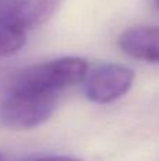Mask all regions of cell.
Masks as SVG:
<instances>
[{
    "label": "cell",
    "instance_id": "1",
    "mask_svg": "<svg viewBox=\"0 0 159 161\" xmlns=\"http://www.w3.org/2000/svg\"><path fill=\"white\" fill-rule=\"evenodd\" d=\"M87 71L86 59L64 57L21 69L11 80L10 89L59 96L64 89L83 82Z\"/></svg>",
    "mask_w": 159,
    "mask_h": 161
},
{
    "label": "cell",
    "instance_id": "2",
    "mask_svg": "<svg viewBox=\"0 0 159 161\" xmlns=\"http://www.w3.org/2000/svg\"><path fill=\"white\" fill-rule=\"evenodd\" d=\"M58 103L55 95L8 89L0 108L3 125L16 130H28L42 125L51 117Z\"/></svg>",
    "mask_w": 159,
    "mask_h": 161
},
{
    "label": "cell",
    "instance_id": "3",
    "mask_svg": "<svg viewBox=\"0 0 159 161\" xmlns=\"http://www.w3.org/2000/svg\"><path fill=\"white\" fill-rule=\"evenodd\" d=\"M135 74L121 64H103L87 71L85 76V95L96 103H110L130 91Z\"/></svg>",
    "mask_w": 159,
    "mask_h": 161
},
{
    "label": "cell",
    "instance_id": "4",
    "mask_svg": "<svg viewBox=\"0 0 159 161\" xmlns=\"http://www.w3.org/2000/svg\"><path fill=\"white\" fill-rule=\"evenodd\" d=\"M61 3L62 0H0V6L24 31L48 21Z\"/></svg>",
    "mask_w": 159,
    "mask_h": 161
},
{
    "label": "cell",
    "instance_id": "5",
    "mask_svg": "<svg viewBox=\"0 0 159 161\" xmlns=\"http://www.w3.org/2000/svg\"><path fill=\"white\" fill-rule=\"evenodd\" d=\"M118 45L132 58L159 64V27L138 25L128 28L120 36Z\"/></svg>",
    "mask_w": 159,
    "mask_h": 161
},
{
    "label": "cell",
    "instance_id": "6",
    "mask_svg": "<svg viewBox=\"0 0 159 161\" xmlns=\"http://www.w3.org/2000/svg\"><path fill=\"white\" fill-rule=\"evenodd\" d=\"M24 42L25 31L18 27L0 6V57H7L20 51Z\"/></svg>",
    "mask_w": 159,
    "mask_h": 161
},
{
    "label": "cell",
    "instance_id": "7",
    "mask_svg": "<svg viewBox=\"0 0 159 161\" xmlns=\"http://www.w3.org/2000/svg\"><path fill=\"white\" fill-rule=\"evenodd\" d=\"M31 161H82L80 158L76 157H69V156H45V157H38Z\"/></svg>",
    "mask_w": 159,
    "mask_h": 161
},
{
    "label": "cell",
    "instance_id": "8",
    "mask_svg": "<svg viewBox=\"0 0 159 161\" xmlns=\"http://www.w3.org/2000/svg\"><path fill=\"white\" fill-rule=\"evenodd\" d=\"M156 4H158V7H159V0H156Z\"/></svg>",
    "mask_w": 159,
    "mask_h": 161
},
{
    "label": "cell",
    "instance_id": "9",
    "mask_svg": "<svg viewBox=\"0 0 159 161\" xmlns=\"http://www.w3.org/2000/svg\"><path fill=\"white\" fill-rule=\"evenodd\" d=\"M0 161H3V158H2V156H0Z\"/></svg>",
    "mask_w": 159,
    "mask_h": 161
}]
</instances>
